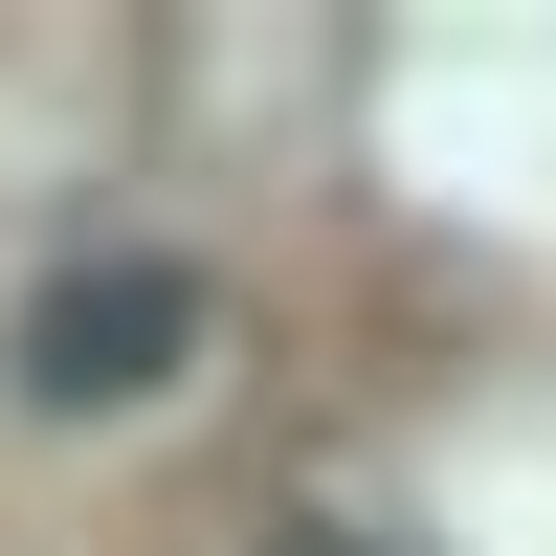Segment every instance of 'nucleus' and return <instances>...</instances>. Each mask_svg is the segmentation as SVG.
<instances>
[{
  "label": "nucleus",
  "mask_w": 556,
  "mask_h": 556,
  "mask_svg": "<svg viewBox=\"0 0 556 556\" xmlns=\"http://www.w3.org/2000/svg\"><path fill=\"white\" fill-rule=\"evenodd\" d=\"M178 356H201V267L178 245H67L23 290V401L45 424H112V401H156Z\"/></svg>",
  "instance_id": "f257e3e1"
}]
</instances>
